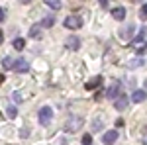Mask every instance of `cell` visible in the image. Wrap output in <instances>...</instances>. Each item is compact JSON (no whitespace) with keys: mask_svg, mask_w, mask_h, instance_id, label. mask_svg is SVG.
Returning a JSON list of instances; mask_svg holds the SVG:
<instances>
[{"mask_svg":"<svg viewBox=\"0 0 147 145\" xmlns=\"http://www.w3.org/2000/svg\"><path fill=\"white\" fill-rule=\"evenodd\" d=\"M82 123H84V120H82V118L73 116V118L65 123V132H67V134H75L77 129H80V127H82Z\"/></svg>","mask_w":147,"mask_h":145,"instance_id":"obj_1","label":"cell"},{"mask_svg":"<svg viewBox=\"0 0 147 145\" xmlns=\"http://www.w3.org/2000/svg\"><path fill=\"white\" fill-rule=\"evenodd\" d=\"M134 32H136V26H134V24L124 26V28L120 30V39H122L124 43H129V41H131V37H134Z\"/></svg>","mask_w":147,"mask_h":145,"instance_id":"obj_2","label":"cell"},{"mask_svg":"<svg viewBox=\"0 0 147 145\" xmlns=\"http://www.w3.org/2000/svg\"><path fill=\"white\" fill-rule=\"evenodd\" d=\"M12 71H16V73H28L30 71V63L26 61V59H16V61H12Z\"/></svg>","mask_w":147,"mask_h":145,"instance_id":"obj_3","label":"cell"},{"mask_svg":"<svg viewBox=\"0 0 147 145\" xmlns=\"http://www.w3.org/2000/svg\"><path fill=\"white\" fill-rule=\"evenodd\" d=\"M63 24H65V28H69V30H79V28H82V22H80L79 16H67Z\"/></svg>","mask_w":147,"mask_h":145,"instance_id":"obj_4","label":"cell"},{"mask_svg":"<svg viewBox=\"0 0 147 145\" xmlns=\"http://www.w3.org/2000/svg\"><path fill=\"white\" fill-rule=\"evenodd\" d=\"M51 116H53V110H51L49 106L41 108V110H39V123H41V125H47V123L51 122Z\"/></svg>","mask_w":147,"mask_h":145,"instance_id":"obj_5","label":"cell"},{"mask_svg":"<svg viewBox=\"0 0 147 145\" xmlns=\"http://www.w3.org/2000/svg\"><path fill=\"white\" fill-rule=\"evenodd\" d=\"M102 127H104V114L98 112L92 116V132H102Z\"/></svg>","mask_w":147,"mask_h":145,"instance_id":"obj_6","label":"cell"},{"mask_svg":"<svg viewBox=\"0 0 147 145\" xmlns=\"http://www.w3.org/2000/svg\"><path fill=\"white\" fill-rule=\"evenodd\" d=\"M65 47H67L69 51H77L80 47V39L77 35H69V37H65Z\"/></svg>","mask_w":147,"mask_h":145,"instance_id":"obj_7","label":"cell"},{"mask_svg":"<svg viewBox=\"0 0 147 145\" xmlns=\"http://www.w3.org/2000/svg\"><path fill=\"white\" fill-rule=\"evenodd\" d=\"M127 104H129V100L125 98V96H116V102H114V108L118 112H124L125 108H127Z\"/></svg>","mask_w":147,"mask_h":145,"instance_id":"obj_8","label":"cell"},{"mask_svg":"<svg viewBox=\"0 0 147 145\" xmlns=\"http://www.w3.org/2000/svg\"><path fill=\"white\" fill-rule=\"evenodd\" d=\"M118 92H120V82H118V80H114L112 84H110V88H108L106 94H108V98H116V96H118Z\"/></svg>","mask_w":147,"mask_h":145,"instance_id":"obj_9","label":"cell"},{"mask_svg":"<svg viewBox=\"0 0 147 145\" xmlns=\"http://www.w3.org/2000/svg\"><path fill=\"white\" fill-rule=\"evenodd\" d=\"M116 139H118V132H106V134L102 135V143H114V141H116Z\"/></svg>","mask_w":147,"mask_h":145,"instance_id":"obj_10","label":"cell"},{"mask_svg":"<svg viewBox=\"0 0 147 145\" xmlns=\"http://www.w3.org/2000/svg\"><path fill=\"white\" fill-rule=\"evenodd\" d=\"M30 37H34V39H41V37H43L41 26H32V28H30Z\"/></svg>","mask_w":147,"mask_h":145,"instance_id":"obj_11","label":"cell"},{"mask_svg":"<svg viewBox=\"0 0 147 145\" xmlns=\"http://www.w3.org/2000/svg\"><path fill=\"white\" fill-rule=\"evenodd\" d=\"M100 82H102V77H94V78H90L84 86H86V90H92V88H98V86H100Z\"/></svg>","mask_w":147,"mask_h":145,"instance_id":"obj_12","label":"cell"},{"mask_svg":"<svg viewBox=\"0 0 147 145\" xmlns=\"http://www.w3.org/2000/svg\"><path fill=\"white\" fill-rule=\"evenodd\" d=\"M131 100L137 102V104H139V102H145V90H143V88L136 90V92H134V96H131Z\"/></svg>","mask_w":147,"mask_h":145,"instance_id":"obj_13","label":"cell"},{"mask_svg":"<svg viewBox=\"0 0 147 145\" xmlns=\"http://www.w3.org/2000/svg\"><path fill=\"white\" fill-rule=\"evenodd\" d=\"M145 34H147V30H145V28H141V30H139V35L134 39V45H136V47H137V45H143V43H145Z\"/></svg>","mask_w":147,"mask_h":145,"instance_id":"obj_14","label":"cell"},{"mask_svg":"<svg viewBox=\"0 0 147 145\" xmlns=\"http://www.w3.org/2000/svg\"><path fill=\"white\" fill-rule=\"evenodd\" d=\"M112 16L116 18V20L124 22V18H125V8H114V10H112Z\"/></svg>","mask_w":147,"mask_h":145,"instance_id":"obj_15","label":"cell"},{"mask_svg":"<svg viewBox=\"0 0 147 145\" xmlns=\"http://www.w3.org/2000/svg\"><path fill=\"white\" fill-rule=\"evenodd\" d=\"M45 4L49 6V8H53V10H61V8H63L61 0H45Z\"/></svg>","mask_w":147,"mask_h":145,"instance_id":"obj_16","label":"cell"},{"mask_svg":"<svg viewBox=\"0 0 147 145\" xmlns=\"http://www.w3.org/2000/svg\"><path fill=\"white\" fill-rule=\"evenodd\" d=\"M53 24H55V18L53 16H47V18H43V22L39 24L41 28H53Z\"/></svg>","mask_w":147,"mask_h":145,"instance_id":"obj_17","label":"cell"},{"mask_svg":"<svg viewBox=\"0 0 147 145\" xmlns=\"http://www.w3.org/2000/svg\"><path fill=\"white\" fill-rule=\"evenodd\" d=\"M24 47H26V41H24L22 37H18V39H14V49H18V51H22Z\"/></svg>","mask_w":147,"mask_h":145,"instance_id":"obj_18","label":"cell"},{"mask_svg":"<svg viewBox=\"0 0 147 145\" xmlns=\"http://www.w3.org/2000/svg\"><path fill=\"white\" fill-rule=\"evenodd\" d=\"M127 67H131V69L143 67V59H134V61H129V63H127Z\"/></svg>","mask_w":147,"mask_h":145,"instance_id":"obj_19","label":"cell"},{"mask_svg":"<svg viewBox=\"0 0 147 145\" xmlns=\"http://www.w3.org/2000/svg\"><path fill=\"white\" fill-rule=\"evenodd\" d=\"M6 114H8V118H12V120H14V118L18 116V110H16L14 106H8V110H6Z\"/></svg>","mask_w":147,"mask_h":145,"instance_id":"obj_20","label":"cell"},{"mask_svg":"<svg viewBox=\"0 0 147 145\" xmlns=\"http://www.w3.org/2000/svg\"><path fill=\"white\" fill-rule=\"evenodd\" d=\"M12 98H14V102H16V104L24 102V100H22V94H20V92H14V94H12Z\"/></svg>","mask_w":147,"mask_h":145,"instance_id":"obj_21","label":"cell"},{"mask_svg":"<svg viewBox=\"0 0 147 145\" xmlns=\"http://www.w3.org/2000/svg\"><path fill=\"white\" fill-rule=\"evenodd\" d=\"M82 143H84V145H88V143H92V135H90V134L82 135Z\"/></svg>","mask_w":147,"mask_h":145,"instance_id":"obj_22","label":"cell"},{"mask_svg":"<svg viewBox=\"0 0 147 145\" xmlns=\"http://www.w3.org/2000/svg\"><path fill=\"white\" fill-rule=\"evenodd\" d=\"M2 65H4V69H10L12 67V59H10V57H6V59L2 61Z\"/></svg>","mask_w":147,"mask_h":145,"instance_id":"obj_23","label":"cell"},{"mask_svg":"<svg viewBox=\"0 0 147 145\" xmlns=\"http://www.w3.org/2000/svg\"><path fill=\"white\" fill-rule=\"evenodd\" d=\"M139 16H141V20H145V18H147V8H145V6H141V10H139Z\"/></svg>","mask_w":147,"mask_h":145,"instance_id":"obj_24","label":"cell"},{"mask_svg":"<svg viewBox=\"0 0 147 145\" xmlns=\"http://www.w3.org/2000/svg\"><path fill=\"white\" fill-rule=\"evenodd\" d=\"M4 16H6V14H4V10L0 8V22H4Z\"/></svg>","mask_w":147,"mask_h":145,"instance_id":"obj_25","label":"cell"},{"mask_svg":"<svg viewBox=\"0 0 147 145\" xmlns=\"http://www.w3.org/2000/svg\"><path fill=\"white\" fill-rule=\"evenodd\" d=\"M100 2V6H108V0H98Z\"/></svg>","mask_w":147,"mask_h":145,"instance_id":"obj_26","label":"cell"},{"mask_svg":"<svg viewBox=\"0 0 147 145\" xmlns=\"http://www.w3.org/2000/svg\"><path fill=\"white\" fill-rule=\"evenodd\" d=\"M2 41H4V32L0 30V45H2Z\"/></svg>","mask_w":147,"mask_h":145,"instance_id":"obj_27","label":"cell"},{"mask_svg":"<svg viewBox=\"0 0 147 145\" xmlns=\"http://www.w3.org/2000/svg\"><path fill=\"white\" fill-rule=\"evenodd\" d=\"M2 82H4V75H0V86H2Z\"/></svg>","mask_w":147,"mask_h":145,"instance_id":"obj_28","label":"cell"},{"mask_svg":"<svg viewBox=\"0 0 147 145\" xmlns=\"http://www.w3.org/2000/svg\"><path fill=\"white\" fill-rule=\"evenodd\" d=\"M20 2H22V4H30L32 0H20Z\"/></svg>","mask_w":147,"mask_h":145,"instance_id":"obj_29","label":"cell"},{"mask_svg":"<svg viewBox=\"0 0 147 145\" xmlns=\"http://www.w3.org/2000/svg\"><path fill=\"white\" fill-rule=\"evenodd\" d=\"M0 120H2V114H0Z\"/></svg>","mask_w":147,"mask_h":145,"instance_id":"obj_30","label":"cell"}]
</instances>
